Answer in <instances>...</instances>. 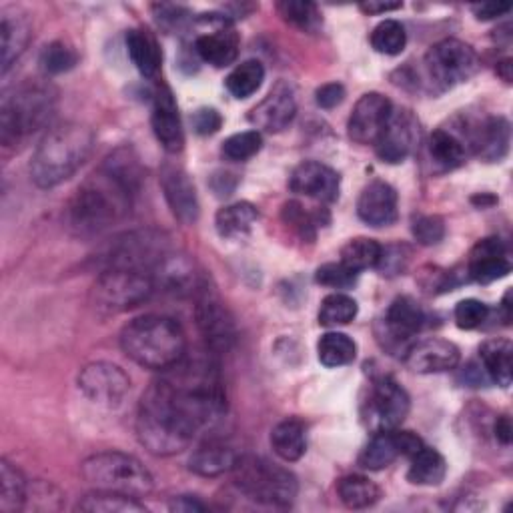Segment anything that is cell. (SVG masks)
Instances as JSON below:
<instances>
[{
    "label": "cell",
    "instance_id": "obj_12",
    "mask_svg": "<svg viewBox=\"0 0 513 513\" xmlns=\"http://www.w3.org/2000/svg\"><path fill=\"white\" fill-rule=\"evenodd\" d=\"M199 23L211 27L195 41V53L199 59L217 69L233 65L239 57V37L233 31L231 21L221 15H203Z\"/></svg>",
    "mask_w": 513,
    "mask_h": 513
},
{
    "label": "cell",
    "instance_id": "obj_43",
    "mask_svg": "<svg viewBox=\"0 0 513 513\" xmlns=\"http://www.w3.org/2000/svg\"><path fill=\"white\" fill-rule=\"evenodd\" d=\"M405 45H407V33L399 21L387 19L379 23L371 33V47L381 55L395 57L403 53Z\"/></svg>",
    "mask_w": 513,
    "mask_h": 513
},
{
    "label": "cell",
    "instance_id": "obj_22",
    "mask_svg": "<svg viewBox=\"0 0 513 513\" xmlns=\"http://www.w3.org/2000/svg\"><path fill=\"white\" fill-rule=\"evenodd\" d=\"M357 215L369 227H389L397 221V191L385 181L369 183L357 201Z\"/></svg>",
    "mask_w": 513,
    "mask_h": 513
},
{
    "label": "cell",
    "instance_id": "obj_52",
    "mask_svg": "<svg viewBox=\"0 0 513 513\" xmlns=\"http://www.w3.org/2000/svg\"><path fill=\"white\" fill-rule=\"evenodd\" d=\"M317 105L321 109H335L345 101V87L339 83H327L315 93Z\"/></svg>",
    "mask_w": 513,
    "mask_h": 513
},
{
    "label": "cell",
    "instance_id": "obj_19",
    "mask_svg": "<svg viewBox=\"0 0 513 513\" xmlns=\"http://www.w3.org/2000/svg\"><path fill=\"white\" fill-rule=\"evenodd\" d=\"M461 353L455 343L445 339H423L405 351V365L413 373H445L459 365Z\"/></svg>",
    "mask_w": 513,
    "mask_h": 513
},
{
    "label": "cell",
    "instance_id": "obj_47",
    "mask_svg": "<svg viewBox=\"0 0 513 513\" xmlns=\"http://www.w3.org/2000/svg\"><path fill=\"white\" fill-rule=\"evenodd\" d=\"M489 307L479 299H463L455 307V323L459 329H477L487 321Z\"/></svg>",
    "mask_w": 513,
    "mask_h": 513
},
{
    "label": "cell",
    "instance_id": "obj_49",
    "mask_svg": "<svg viewBox=\"0 0 513 513\" xmlns=\"http://www.w3.org/2000/svg\"><path fill=\"white\" fill-rule=\"evenodd\" d=\"M413 237L419 245L431 247L437 245L445 237V223L441 217L435 215H421L413 221Z\"/></svg>",
    "mask_w": 513,
    "mask_h": 513
},
{
    "label": "cell",
    "instance_id": "obj_7",
    "mask_svg": "<svg viewBox=\"0 0 513 513\" xmlns=\"http://www.w3.org/2000/svg\"><path fill=\"white\" fill-rule=\"evenodd\" d=\"M81 473L95 489L115 491L137 499L149 495L155 487L149 469L137 457L123 451H103L87 457L81 465Z\"/></svg>",
    "mask_w": 513,
    "mask_h": 513
},
{
    "label": "cell",
    "instance_id": "obj_51",
    "mask_svg": "<svg viewBox=\"0 0 513 513\" xmlns=\"http://www.w3.org/2000/svg\"><path fill=\"white\" fill-rule=\"evenodd\" d=\"M405 247L399 245H391V247H383L381 249V257H379V271H383V275H397L405 269L407 257L403 255Z\"/></svg>",
    "mask_w": 513,
    "mask_h": 513
},
{
    "label": "cell",
    "instance_id": "obj_30",
    "mask_svg": "<svg viewBox=\"0 0 513 513\" xmlns=\"http://www.w3.org/2000/svg\"><path fill=\"white\" fill-rule=\"evenodd\" d=\"M29 483L21 469L11 461H0V511L17 513L27 507Z\"/></svg>",
    "mask_w": 513,
    "mask_h": 513
},
{
    "label": "cell",
    "instance_id": "obj_27",
    "mask_svg": "<svg viewBox=\"0 0 513 513\" xmlns=\"http://www.w3.org/2000/svg\"><path fill=\"white\" fill-rule=\"evenodd\" d=\"M127 51H129L133 65L137 67V71L143 77L153 79L159 75L161 63H163V53H161L157 39L149 31L131 29L127 33Z\"/></svg>",
    "mask_w": 513,
    "mask_h": 513
},
{
    "label": "cell",
    "instance_id": "obj_29",
    "mask_svg": "<svg viewBox=\"0 0 513 513\" xmlns=\"http://www.w3.org/2000/svg\"><path fill=\"white\" fill-rule=\"evenodd\" d=\"M479 357L489 379L501 387L511 385L513 375V347L509 339H489L481 345Z\"/></svg>",
    "mask_w": 513,
    "mask_h": 513
},
{
    "label": "cell",
    "instance_id": "obj_46",
    "mask_svg": "<svg viewBox=\"0 0 513 513\" xmlns=\"http://www.w3.org/2000/svg\"><path fill=\"white\" fill-rule=\"evenodd\" d=\"M283 221L295 233H299L303 239H315V227L319 225L317 215L307 213L301 203H297V201L285 203V207H283Z\"/></svg>",
    "mask_w": 513,
    "mask_h": 513
},
{
    "label": "cell",
    "instance_id": "obj_11",
    "mask_svg": "<svg viewBox=\"0 0 513 513\" xmlns=\"http://www.w3.org/2000/svg\"><path fill=\"white\" fill-rule=\"evenodd\" d=\"M79 387L95 405L113 409L119 407L131 391L129 375L115 363H89L79 375Z\"/></svg>",
    "mask_w": 513,
    "mask_h": 513
},
{
    "label": "cell",
    "instance_id": "obj_54",
    "mask_svg": "<svg viewBox=\"0 0 513 513\" xmlns=\"http://www.w3.org/2000/svg\"><path fill=\"white\" fill-rule=\"evenodd\" d=\"M153 9L157 11V19H159L161 25H171V27H175V25L183 23L185 17H187V11H185V9L173 7V5H157V7H153Z\"/></svg>",
    "mask_w": 513,
    "mask_h": 513
},
{
    "label": "cell",
    "instance_id": "obj_56",
    "mask_svg": "<svg viewBox=\"0 0 513 513\" xmlns=\"http://www.w3.org/2000/svg\"><path fill=\"white\" fill-rule=\"evenodd\" d=\"M171 511H183V513H191V511H205L207 505L201 503L199 499L191 497V495H181V497H175L171 501Z\"/></svg>",
    "mask_w": 513,
    "mask_h": 513
},
{
    "label": "cell",
    "instance_id": "obj_48",
    "mask_svg": "<svg viewBox=\"0 0 513 513\" xmlns=\"http://www.w3.org/2000/svg\"><path fill=\"white\" fill-rule=\"evenodd\" d=\"M315 281L333 289H349L357 281V273L347 269L343 263H325L317 269Z\"/></svg>",
    "mask_w": 513,
    "mask_h": 513
},
{
    "label": "cell",
    "instance_id": "obj_44",
    "mask_svg": "<svg viewBox=\"0 0 513 513\" xmlns=\"http://www.w3.org/2000/svg\"><path fill=\"white\" fill-rule=\"evenodd\" d=\"M79 63V55L73 47H69L67 43H51L43 55H41V67L47 75H63L69 73L71 69H75V65Z\"/></svg>",
    "mask_w": 513,
    "mask_h": 513
},
{
    "label": "cell",
    "instance_id": "obj_50",
    "mask_svg": "<svg viewBox=\"0 0 513 513\" xmlns=\"http://www.w3.org/2000/svg\"><path fill=\"white\" fill-rule=\"evenodd\" d=\"M191 125L193 131L201 137H211L223 127V117L217 109L211 107H201L191 115Z\"/></svg>",
    "mask_w": 513,
    "mask_h": 513
},
{
    "label": "cell",
    "instance_id": "obj_32",
    "mask_svg": "<svg viewBox=\"0 0 513 513\" xmlns=\"http://www.w3.org/2000/svg\"><path fill=\"white\" fill-rule=\"evenodd\" d=\"M257 219H259L257 207L247 201H241V203L223 207L215 217V227L223 239H235V237L247 235L257 223Z\"/></svg>",
    "mask_w": 513,
    "mask_h": 513
},
{
    "label": "cell",
    "instance_id": "obj_16",
    "mask_svg": "<svg viewBox=\"0 0 513 513\" xmlns=\"http://www.w3.org/2000/svg\"><path fill=\"white\" fill-rule=\"evenodd\" d=\"M195 315H197L199 329L213 351H227L233 345L235 341L233 317L229 315L227 307L219 299L209 295L207 287L201 291Z\"/></svg>",
    "mask_w": 513,
    "mask_h": 513
},
{
    "label": "cell",
    "instance_id": "obj_24",
    "mask_svg": "<svg viewBox=\"0 0 513 513\" xmlns=\"http://www.w3.org/2000/svg\"><path fill=\"white\" fill-rule=\"evenodd\" d=\"M511 143V127L503 117H487L469 129V147L487 163L501 161Z\"/></svg>",
    "mask_w": 513,
    "mask_h": 513
},
{
    "label": "cell",
    "instance_id": "obj_1",
    "mask_svg": "<svg viewBox=\"0 0 513 513\" xmlns=\"http://www.w3.org/2000/svg\"><path fill=\"white\" fill-rule=\"evenodd\" d=\"M223 413L225 395L215 369L209 363L199 369L187 367L177 379H159L143 393L137 437L153 455H177Z\"/></svg>",
    "mask_w": 513,
    "mask_h": 513
},
{
    "label": "cell",
    "instance_id": "obj_4",
    "mask_svg": "<svg viewBox=\"0 0 513 513\" xmlns=\"http://www.w3.org/2000/svg\"><path fill=\"white\" fill-rule=\"evenodd\" d=\"M121 349L137 365L167 371L179 365L187 351L183 327L165 315H143L121 331Z\"/></svg>",
    "mask_w": 513,
    "mask_h": 513
},
{
    "label": "cell",
    "instance_id": "obj_35",
    "mask_svg": "<svg viewBox=\"0 0 513 513\" xmlns=\"http://www.w3.org/2000/svg\"><path fill=\"white\" fill-rule=\"evenodd\" d=\"M79 509L89 513H143L147 507L131 495L115 493V491H103L95 489L89 495L83 497L79 503Z\"/></svg>",
    "mask_w": 513,
    "mask_h": 513
},
{
    "label": "cell",
    "instance_id": "obj_25",
    "mask_svg": "<svg viewBox=\"0 0 513 513\" xmlns=\"http://www.w3.org/2000/svg\"><path fill=\"white\" fill-rule=\"evenodd\" d=\"M31 43V25L17 9H9L0 19V49H3V75L21 59Z\"/></svg>",
    "mask_w": 513,
    "mask_h": 513
},
{
    "label": "cell",
    "instance_id": "obj_58",
    "mask_svg": "<svg viewBox=\"0 0 513 513\" xmlns=\"http://www.w3.org/2000/svg\"><path fill=\"white\" fill-rule=\"evenodd\" d=\"M495 437L499 443L503 445H509L511 443V421L507 415H501L497 421H495Z\"/></svg>",
    "mask_w": 513,
    "mask_h": 513
},
{
    "label": "cell",
    "instance_id": "obj_21",
    "mask_svg": "<svg viewBox=\"0 0 513 513\" xmlns=\"http://www.w3.org/2000/svg\"><path fill=\"white\" fill-rule=\"evenodd\" d=\"M369 403L379 429L399 427L411 407L407 391L393 377H381L375 381Z\"/></svg>",
    "mask_w": 513,
    "mask_h": 513
},
{
    "label": "cell",
    "instance_id": "obj_17",
    "mask_svg": "<svg viewBox=\"0 0 513 513\" xmlns=\"http://www.w3.org/2000/svg\"><path fill=\"white\" fill-rule=\"evenodd\" d=\"M151 125L157 141L167 153H181L185 147V131L179 115L177 101L167 85H159L153 99Z\"/></svg>",
    "mask_w": 513,
    "mask_h": 513
},
{
    "label": "cell",
    "instance_id": "obj_5",
    "mask_svg": "<svg viewBox=\"0 0 513 513\" xmlns=\"http://www.w3.org/2000/svg\"><path fill=\"white\" fill-rule=\"evenodd\" d=\"M55 107L57 97L49 85L25 83L7 93L0 105V141L5 147L23 143L51 123Z\"/></svg>",
    "mask_w": 513,
    "mask_h": 513
},
{
    "label": "cell",
    "instance_id": "obj_39",
    "mask_svg": "<svg viewBox=\"0 0 513 513\" xmlns=\"http://www.w3.org/2000/svg\"><path fill=\"white\" fill-rule=\"evenodd\" d=\"M263 81H265L263 63L257 61V59H249V61H243L241 65H237L231 71L225 85H227V91L235 99H249L261 89Z\"/></svg>",
    "mask_w": 513,
    "mask_h": 513
},
{
    "label": "cell",
    "instance_id": "obj_36",
    "mask_svg": "<svg viewBox=\"0 0 513 513\" xmlns=\"http://www.w3.org/2000/svg\"><path fill=\"white\" fill-rule=\"evenodd\" d=\"M465 143L451 131L437 129L429 137V155L445 171L457 169L465 163Z\"/></svg>",
    "mask_w": 513,
    "mask_h": 513
},
{
    "label": "cell",
    "instance_id": "obj_14",
    "mask_svg": "<svg viewBox=\"0 0 513 513\" xmlns=\"http://www.w3.org/2000/svg\"><path fill=\"white\" fill-rule=\"evenodd\" d=\"M391 111L393 105L387 97L379 93L363 95L353 107V113L347 123L351 141L359 145H375L391 117Z\"/></svg>",
    "mask_w": 513,
    "mask_h": 513
},
{
    "label": "cell",
    "instance_id": "obj_40",
    "mask_svg": "<svg viewBox=\"0 0 513 513\" xmlns=\"http://www.w3.org/2000/svg\"><path fill=\"white\" fill-rule=\"evenodd\" d=\"M381 249L383 247L373 239H367V237L351 239L341 249V263L355 273L377 267L379 257H381Z\"/></svg>",
    "mask_w": 513,
    "mask_h": 513
},
{
    "label": "cell",
    "instance_id": "obj_38",
    "mask_svg": "<svg viewBox=\"0 0 513 513\" xmlns=\"http://www.w3.org/2000/svg\"><path fill=\"white\" fill-rule=\"evenodd\" d=\"M317 355L325 367H343L355 361L357 345L349 335L331 331L321 335L317 343Z\"/></svg>",
    "mask_w": 513,
    "mask_h": 513
},
{
    "label": "cell",
    "instance_id": "obj_45",
    "mask_svg": "<svg viewBox=\"0 0 513 513\" xmlns=\"http://www.w3.org/2000/svg\"><path fill=\"white\" fill-rule=\"evenodd\" d=\"M263 147V137L259 131H245L229 137L223 143V157L229 161H249L255 157Z\"/></svg>",
    "mask_w": 513,
    "mask_h": 513
},
{
    "label": "cell",
    "instance_id": "obj_2",
    "mask_svg": "<svg viewBox=\"0 0 513 513\" xmlns=\"http://www.w3.org/2000/svg\"><path fill=\"white\" fill-rule=\"evenodd\" d=\"M139 179L131 153L127 149L117 151L73 195L67 209L69 229L83 239L109 231L129 215Z\"/></svg>",
    "mask_w": 513,
    "mask_h": 513
},
{
    "label": "cell",
    "instance_id": "obj_53",
    "mask_svg": "<svg viewBox=\"0 0 513 513\" xmlns=\"http://www.w3.org/2000/svg\"><path fill=\"white\" fill-rule=\"evenodd\" d=\"M395 441H397V449H399V455H405V457H413L425 443L419 435H415L413 431H395Z\"/></svg>",
    "mask_w": 513,
    "mask_h": 513
},
{
    "label": "cell",
    "instance_id": "obj_3",
    "mask_svg": "<svg viewBox=\"0 0 513 513\" xmlns=\"http://www.w3.org/2000/svg\"><path fill=\"white\" fill-rule=\"evenodd\" d=\"M95 133L81 123L51 127L35 149L31 177L41 189H53L71 179L91 157Z\"/></svg>",
    "mask_w": 513,
    "mask_h": 513
},
{
    "label": "cell",
    "instance_id": "obj_20",
    "mask_svg": "<svg viewBox=\"0 0 513 513\" xmlns=\"http://www.w3.org/2000/svg\"><path fill=\"white\" fill-rule=\"evenodd\" d=\"M161 187L175 219H179L185 225H193L199 221L201 205H199L197 189L191 177L183 169L165 167L161 171Z\"/></svg>",
    "mask_w": 513,
    "mask_h": 513
},
{
    "label": "cell",
    "instance_id": "obj_55",
    "mask_svg": "<svg viewBox=\"0 0 513 513\" xmlns=\"http://www.w3.org/2000/svg\"><path fill=\"white\" fill-rule=\"evenodd\" d=\"M473 15L477 17V21H493L499 19L503 15H507L511 11L509 5H491V3H481V5H473L471 7Z\"/></svg>",
    "mask_w": 513,
    "mask_h": 513
},
{
    "label": "cell",
    "instance_id": "obj_34",
    "mask_svg": "<svg viewBox=\"0 0 513 513\" xmlns=\"http://www.w3.org/2000/svg\"><path fill=\"white\" fill-rule=\"evenodd\" d=\"M399 457L395 429H379L359 455V465L369 471H381Z\"/></svg>",
    "mask_w": 513,
    "mask_h": 513
},
{
    "label": "cell",
    "instance_id": "obj_18",
    "mask_svg": "<svg viewBox=\"0 0 513 513\" xmlns=\"http://www.w3.org/2000/svg\"><path fill=\"white\" fill-rule=\"evenodd\" d=\"M339 185L341 179L337 171L317 161L301 163L289 177V189L293 193L321 203L335 201L339 197Z\"/></svg>",
    "mask_w": 513,
    "mask_h": 513
},
{
    "label": "cell",
    "instance_id": "obj_57",
    "mask_svg": "<svg viewBox=\"0 0 513 513\" xmlns=\"http://www.w3.org/2000/svg\"><path fill=\"white\" fill-rule=\"evenodd\" d=\"M401 7H403L401 3H373V0H369V3H363L359 9H361L365 15H381V13L397 11V9H401Z\"/></svg>",
    "mask_w": 513,
    "mask_h": 513
},
{
    "label": "cell",
    "instance_id": "obj_31",
    "mask_svg": "<svg viewBox=\"0 0 513 513\" xmlns=\"http://www.w3.org/2000/svg\"><path fill=\"white\" fill-rule=\"evenodd\" d=\"M271 447L283 461H299L307 451L305 425L299 419H285L271 431Z\"/></svg>",
    "mask_w": 513,
    "mask_h": 513
},
{
    "label": "cell",
    "instance_id": "obj_6",
    "mask_svg": "<svg viewBox=\"0 0 513 513\" xmlns=\"http://www.w3.org/2000/svg\"><path fill=\"white\" fill-rule=\"evenodd\" d=\"M235 487L249 499L265 505L285 507L297 497V477L275 463L257 455H239L233 469Z\"/></svg>",
    "mask_w": 513,
    "mask_h": 513
},
{
    "label": "cell",
    "instance_id": "obj_9",
    "mask_svg": "<svg viewBox=\"0 0 513 513\" xmlns=\"http://www.w3.org/2000/svg\"><path fill=\"white\" fill-rule=\"evenodd\" d=\"M423 69L429 85L443 93L469 81L479 69V59L467 43L445 39L429 49L423 59Z\"/></svg>",
    "mask_w": 513,
    "mask_h": 513
},
{
    "label": "cell",
    "instance_id": "obj_33",
    "mask_svg": "<svg viewBox=\"0 0 513 513\" xmlns=\"http://www.w3.org/2000/svg\"><path fill=\"white\" fill-rule=\"evenodd\" d=\"M447 475V461L445 457L433 449L423 445L413 457H411V465L407 471V479L415 485H439Z\"/></svg>",
    "mask_w": 513,
    "mask_h": 513
},
{
    "label": "cell",
    "instance_id": "obj_13",
    "mask_svg": "<svg viewBox=\"0 0 513 513\" xmlns=\"http://www.w3.org/2000/svg\"><path fill=\"white\" fill-rule=\"evenodd\" d=\"M419 141V123L409 109H395L375 143L377 155L381 161L397 165L403 163L415 149Z\"/></svg>",
    "mask_w": 513,
    "mask_h": 513
},
{
    "label": "cell",
    "instance_id": "obj_28",
    "mask_svg": "<svg viewBox=\"0 0 513 513\" xmlns=\"http://www.w3.org/2000/svg\"><path fill=\"white\" fill-rule=\"evenodd\" d=\"M237 457L239 455L229 445L221 441H207L191 455L189 469L203 477H217L231 471Z\"/></svg>",
    "mask_w": 513,
    "mask_h": 513
},
{
    "label": "cell",
    "instance_id": "obj_59",
    "mask_svg": "<svg viewBox=\"0 0 513 513\" xmlns=\"http://www.w3.org/2000/svg\"><path fill=\"white\" fill-rule=\"evenodd\" d=\"M497 75H499L505 83H511L513 75H511V61H509V59H505V61H501V63L497 65Z\"/></svg>",
    "mask_w": 513,
    "mask_h": 513
},
{
    "label": "cell",
    "instance_id": "obj_8",
    "mask_svg": "<svg viewBox=\"0 0 513 513\" xmlns=\"http://www.w3.org/2000/svg\"><path fill=\"white\" fill-rule=\"evenodd\" d=\"M155 279L137 269H105L93 285L91 297L99 311L125 313L151 299Z\"/></svg>",
    "mask_w": 513,
    "mask_h": 513
},
{
    "label": "cell",
    "instance_id": "obj_23",
    "mask_svg": "<svg viewBox=\"0 0 513 513\" xmlns=\"http://www.w3.org/2000/svg\"><path fill=\"white\" fill-rule=\"evenodd\" d=\"M509 271L511 263L507 259L505 245L497 237H487L473 247L467 263V273L473 281L487 285L503 279Z\"/></svg>",
    "mask_w": 513,
    "mask_h": 513
},
{
    "label": "cell",
    "instance_id": "obj_37",
    "mask_svg": "<svg viewBox=\"0 0 513 513\" xmlns=\"http://www.w3.org/2000/svg\"><path fill=\"white\" fill-rule=\"evenodd\" d=\"M339 499L349 509H367L375 505L381 497V489L363 475H347L337 485Z\"/></svg>",
    "mask_w": 513,
    "mask_h": 513
},
{
    "label": "cell",
    "instance_id": "obj_15",
    "mask_svg": "<svg viewBox=\"0 0 513 513\" xmlns=\"http://www.w3.org/2000/svg\"><path fill=\"white\" fill-rule=\"evenodd\" d=\"M297 115L295 91L287 81H279L271 93L249 113V123L265 133L285 131Z\"/></svg>",
    "mask_w": 513,
    "mask_h": 513
},
{
    "label": "cell",
    "instance_id": "obj_42",
    "mask_svg": "<svg viewBox=\"0 0 513 513\" xmlns=\"http://www.w3.org/2000/svg\"><path fill=\"white\" fill-rule=\"evenodd\" d=\"M277 11L287 23L305 33H315L323 23L317 5L309 3V0H285V3L277 5Z\"/></svg>",
    "mask_w": 513,
    "mask_h": 513
},
{
    "label": "cell",
    "instance_id": "obj_41",
    "mask_svg": "<svg viewBox=\"0 0 513 513\" xmlns=\"http://www.w3.org/2000/svg\"><path fill=\"white\" fill-rule=\"evenodd\" d=\"M357 301L349 295L343 293H333L327 295L321 301V309H319V323L323 327H339V325H347L357 317Z\"/></svg>",
    "mask_w": 513,
    "mask_h": 513
},
{
    "label": "cell",
    "instance_id": "obj_10",
    "mask_svg": "<svg viewBox=\"0 0 513 513\" xmlns=\"http://www.w3.org/2000/svg\"><path fill=\"white\" fill-rule=\"evenodd\" d=\"M167 259V243L163 235L143 231L129 233L119 239L107 253V269H137L159 267Z\"/></svg>",
    "mask_w": 513,
    "mask_h": 513
},
{
    "label": "cell",
    "instance_id": "obj_26",
    "mask_svg": "<svg viewBox=\"0 0 513 513\" xmlns=\"http://www.w3.org/2000/svg\"><path fill=\"white\" fill-rule=\"evenodd\" d=\"M427 315L423 311V307L413 299V297H397L385 315V325L389 335L401 343V341H409L411 337H415L423 327H425Z\"/></svg>",
    "mask_w": 513,
    "mask_h": 513
}]
</instances>
